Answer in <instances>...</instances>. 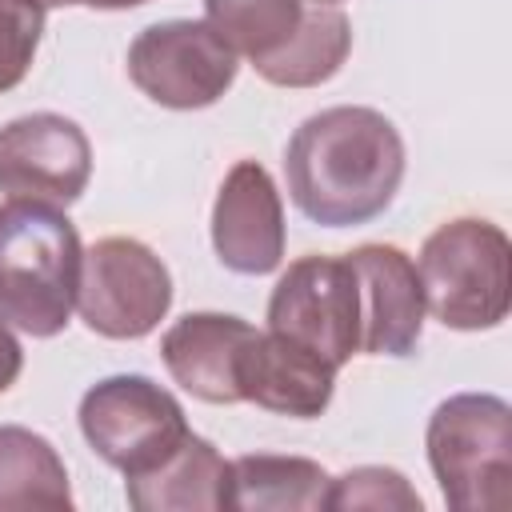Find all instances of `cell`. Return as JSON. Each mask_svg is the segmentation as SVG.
<instances>
[{
	"label": "cell",
	"mask_w": 512,
	"mask_h": 512,
	"mask_svg": "<svg viewBox=\"0 0 512 512\" xmlns=\"http://www.w3.org/2000/svg\"><path fill=\"white\" fill-rule=\"evenodd\" d=\"M232 492V460L212 440L188 432L184 444L156 468L128 476L124 496L136 512H220Z\"/></svg>",
	"instance_id": "cell-14"
},
{
	"label": "cell",
	"mask_w": 512,
	"mask_h": 512,
	"mask_svg": "<svg viewBox=\"0 0 512 512\" xmlns=\"http://www.w3.org/2000/svg\"><path fill=\"white\" fill-rule=\"evenodd\" d=\"M76 224L36 200L0 204V320L36 340L64 332L80 288Z\"/></svg>",
	"instance_id": "cell-2"
},
{
	"label": "cell",
	"mask_w": 512,
	"mask_h": 512,
	"mask_svg": "<svg viewBox=\"0 0 512 512\" xmlns=\"http://www.w3.org/2000/svg\"><path fill=\"white\" fill-rule=\"evenodd\" d=\"M352 52V24L336 4H308L296 36L256 68L260 80L276 88H316L332 80Z\"/></svg>",
	"instance_id": "cell-17"
},
{
	"label": "cell",
	"mask_w": 512,
	"mask_h": 512,
	"mask_svg": "<svg viewBox=\"0 0 512 512\" xmlns=\"http://www.w3.org/2000/svg\"><path fill=\"white\" fill-rule=\"evenodd\" d=\"M332 476L308 456L248 452L232 460L228 508L240 512H316L324 508Z\"/></svg>",
	"instance_id": "cell-15"
},
{
	"label": "cell",
	"mask_w": 512,
	"mask_h": 512,
	"mask_svg": "<svg viewBox=\"0 0 512 512\" xmlns=\"http://www.w3.org/2000/svg\"><path fill=\"white\" fill-rule=\"evenodd\" d=\"M20 368H24V348H20V340L12 336V328L0 320V392H8V388L16 384Z\"/></svg>",
	"instance_id": "cell-21"
},
{
	"label": "cell",
	"mask_w": 512,
	"mask_h": 512,
	"mask_svg": "<svg viewBox=\"0 0 512 512\" xmlns=\"http://www.w3.org/2000/svg\"><path fill=\"white\" fill-rule=\"evenodd\" d=\"M324 508H336V512H360V508L364 512H420L424 500L408 484L404 472L384 468V464H360V468H348L344 476H336L328 484Z\"/></svg>",
	"instance_id": "cell-19"
},
{
	"label": "cell",
	"mask_w": 512,
	"mask_h": 512,
	"mask_svg": "<svg viewBox=\"0 0 512 512\" xmlns=\"http://www.w3.org/2000/svg\"><path fill=\"white\" fill-rule=\"evenodd\" d=\"M236 388H240V400L264 412L292 416V420H316L332 404L336 368L288 336L256 332L240 356Z\"/></svg>",
	"instance_id": "cell-12"
},
{
	"label": "cell",
	"mask_w": 512,
	"mask_h": 512,
	"mask_svg": "<svg viewBox=\"0 0 512 512\" xmlns=\"http://www.w3.org/2000/svg\"><path fill=\"white\" fill-rule=\"evenodd\" d=\"M44 4L36 0H0V92H12L40 48Z\"/></svg>",
	"instance_id": "cell-20"
},
{
	"label": "cell",
	"mask_w": 512,
	"mask_h": 512,
	"mask_svg": "<svg viewBox=\"0 0 512 512\" xmlns=\"http://www.w3.org/2000/svg\"><path fill=\"white\" fill-rule=\"evenodd\" d=\"M308 4H340V0H308Z\"/></svg>",
	"instance_id": "cell-23"
},
{
	"label": "cell",
	"mask_w": 512,
	"mask_h": 512,
	"mask_svg": "<svg viewBox=\"0 0 512 512\" xmlns=\"http://www.w3.org/2000/svg\"><path fill=\"white\" fill-rule=\"evenodd\" d=\"M92 176V144L84 128L60 112H28L0 128V192L68 208Z\"/></svg>",
	"instance_id": "cell-9"
},
{
	"label": "cell",
	"mask_w": 512,
	"mask_h": 512,
	"mask_svg": "<svg viewBox=\"0 0 512 512\" xmlns=\"http://www.w3.org/2000/svg\"><path fill=\"white\" fill-rule=\"evenodd\" d=\"M360 288V352L412 356L424 332V288L416 264L396 244H360L348 252Z\"/></svg>",
	"instance_id": "cell-11"
},
{
	"label": "cell",
	"mask_w": 512,
	"mask_h": 512,
	"mask_svg": "<svg viewBox=\"0 0 512 512\" xmlns=\"http://www.w3.org/2000/svg\"><path fill=\"white\" fill-rule=\"evenodd\" d=\"M284 176L292 204L312 224L356 228L396 200L404 180V140L384 112L336 104L292 132Z\"/></svg>",
	"instance_id": "cell-1"
},
{
	"label": "cell",
	"mask_w": 512,
	"mask_h": 512,
	"mask_svg": "<svg viewBox=\"0 0 512 512\" xmlns=\"http://www.w3.org/2000/svg\"><path fill=\"white\" fill-rule=\"evenodd\" d=\"M80 432L88 448L116 472L140 476L172 456L192 432L180 400L140 372L96 380L80 396Z\"/></svg>",
	"instance_id": "cell-5"
},
{
	"label": "cell",
	"mask_w": 512,
	"mask_h": 512,
	"mask_svg": "<svg viewBox=\"0 0 512 512\" xmlns=\"http://www.w3.org/2000/svg\"><path fill=\"white\" fill-rule=\"evenodd\" d=\"M416 276L424 308L444 328L484 332L496 328L512 304V244L500 224L456 216L424 240Z\"/></svg>",
	"instance_id": "cell-3"
},
{
	"label": "cell",
	"mask_w": 512,
	"mask_h": 512,
	"mask_svg": "<svg viewBox=\"0 0 512 512\" xmlns=\"http://www.w3.org/2000/svg\"><path fill=\"white\" fill-rule=\"evenodd\" d=\"M256 328L232 312H188L160 336L168 376L204 404H240L236 372Z\"/></svg>",
	"instance_id": "cell-13"
},
{
	"label": "cell",
	"mask_w": 512,
	"mask_h": 512,
	"mask_svg": "<svg viewBox=\"0 0 512 512\" xmlns=\"http://www.w3.org/2000/svg\"><path fill=\"white\" fill-rule=\"evenodd\" d=\"M168 308L172 272L144 240L104 236L84 248L76 312L96 336L140 340L168 316Z\"/></svg>",
	"instance_id": "cell-6"
},
{
	"label": "cell",
	"mask_w": 512,
	"mask_h": 512,
	"mask_svg": "<svg viewBox=\"0 0 512 512\" xmlns=\"http://www.w3.org/2000/svg\"><path fill=\"white\" fill-rule=\"evenodd\" d=\"M212 248L228 272L268 276L284 260V204L264 164L236 160L212 204Z\"/></svg>",
	"instance_id": "cell-10"
},
{
	"label": "cell",
	"mask_w": 512,
	"mask_h": 512,
	"mask_svg": "<svg viewBox=\"0 0 512 512\" xmlns=\"http://www.w3.org/2000/svg\"><path fill=\"white\" fill-rule=\"evenodd\" d=\"M28 508H72L68 468L48 436L20 424H0V512Z\"/></svg>",
	"instance_id": "cell-16"
},
{
	"label": "cell",
	"mask_w": 512,
	"mask_h": 512,
	"mask_svg": "<svg viewBox=\"0 0 512 512\" xmlns=\"http://www.w3.org/2000/svg\"><path fill=\"white\" fill-rule=\"evenodd\" d=\"M240 56L208 20H160L128 44L132 84L160 108L192 112L216 104L236 80Z\"/></svg>",
	"instance_id": "cell-8"
},
{
	"label": "cell",
	"mask_w": 512,
	"mask_h": 512,
	"mask_svg": "<svg viewBox=\"0 0 512 512\" xmlns=\"http://www.w3.org/2000/svg\"><path fill=\"white\" fill-rule=\"evenodd\" d=\"M308 0H204L212 32L252 68L268 64L300 28Z\"/></svg>",
	"instance_id": "cell-18"
},
{
	"label": "cell",
	"mask_w": 512,
	"mask_h": 512,
	"mask_svg": "<svg viewBox=\"0 0 512 512\" xmlns=\"http://www.w3.org/2000/svg\"><path fill=\"white\" fill-rule=\"evenodd\" d=\"M268 332L344 368L360 352V288L348 256L292 260L268 296Z\"/></svg>",
	"instance_id": "cell-7"
},
{
	"label": "cell",
	"mask_w": 512,
	"mask_h": 512,
	"mask_svg": "<svg viewBox=\"0 0 512 512\" xmlns=\"http://www.w3.org/2000/svg\"><path fill=\"white\" fill-rule=\"evenodd\" d=\"M440 496L456 512H496L512 500V408L492 392L436 404L424 432Z\"/></svg>",
	"instance_id": "cell-4"
},
{
	"label": "cell",
	"mask_w": 512,
	"mask_h": 512,
	"mask_svg": "<svg viewBox=\"0 0 512 512\" xmlns=\"http://www.w3.org/2000/svg\"><path fill=\"white\" fill-rule=\"evenodd\" d=\"M36 4H44V8H72V4H80V8H100V12H120V8H136V4H148V0H36Z\"/></svg>",
	"instance_id": "cell-22"
}]
</instances>
